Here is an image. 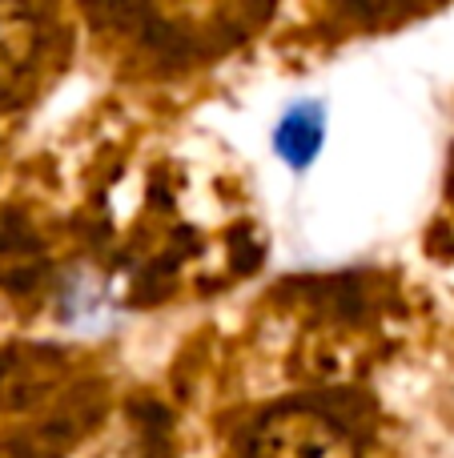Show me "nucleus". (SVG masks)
I'll return each mask as SVG.
<instances>
[{
    "mask_svg": "<svg viewBox=\"0 0 454 458\" xmlns=\"http://www.w3.org/2000/svg\"><path fill=\"white\" fill-rule=\"evenodd\" d=\"M326 145V105L322 101H298L286 109V117L273 129V153L286 161L294 174L310 169Z\"/></svg>",
    "mask_w": 454,
    "mask_h": 458,
    "instance_id": "obj_1",
    "label": "nucleus"
}]
</instances>
